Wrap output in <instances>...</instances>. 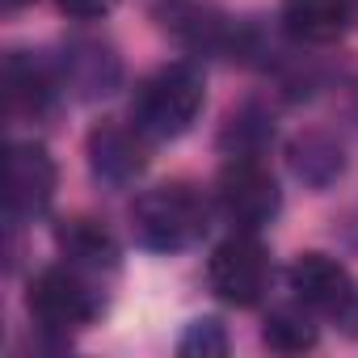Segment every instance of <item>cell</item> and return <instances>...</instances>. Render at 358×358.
<instances>
[{
	"mask_svg": "<svg viewBox=\"0 0 358 358\" xmlns=\"http://www.w3.org/2000/svg\"><path fill=\"white\" fill-rule=\"evenodd\" d=\"M203 101H207L203 72L194 64H169L139 85L135 106H131V122L148 139H177L182 131H190Z\"/></svg>",
	"mask_w": 358,
	"mask_h": 358,
	"instance_id": "1",
	"label": "cell"
},
{
	"mask_svg": "<svg viewBox=\"0 0 358 358\" xmlns=\"http://www.w3.org/2000/svg\"><path fill=\"white\" fill-rule=\"evenodd\" d=\"M131 228H135V241L143 249H156V253L190 249L207 232V203L194 186L169 182V186H156V190L135 199Z\"/></svg>",
	"mask_w": 358,
	"mask_h": 358,
	"instance_id": "2",
	"label": "cell"
},
{
	"mask_svg": "<svg viewBox=\"0 0 358 358\" xmlns=\"http://www.w3.org/2000/svg\"><path fill=\"white\" fill-rule=\"evenodd\" d=\"M26 308L47 333H72L97 316V291L76 266H51L30 282Z\"/></svg>",
	"mask_w": 358,
	"mask_h": 358,
	"instance_id": "3",
	"label": "cell"
},
{
	"mask_svg": "<svg viewBox=\"0 0 358 358\" xmlns=\"http://www.w3.org/2000/svg\"><path fill=\"white\" fill-rule=\"evenodd\" d=\"M207 282L224 303L253 308L270 287V257H266L262 241L249 232H236L224 245H215V253L207 262Z\"/></svg>",
	"mask_w": 358,
	"mask_h": 358,
	"instance_id": "4",
	"label": "cell"
},
{
	"mask_svg": "<svg viewBox=\"0 0 358 358\" xmlns=\"http://www.w3.org/2000/svg\"><path fill=\"white\" fill-rule=\"evenodd\" d=\"M220 207L245 232H253V228L274 220L278 186H274L270 169L257 156H232V164L220 173Z\"/></svg>",
	"mask_w": 358,
	"mask_h": 358,
	"instance_id": "5",
	"label": "cell"
},
{
	"mask_svg": "<svg viewBox=\"0 0 358 358\" xmlns=\"http://www.w3.org/2000/svg\"><path fill=\"white\" fill-rule=\"evenodd\" d=\"M291 291L312 312H341L354 299L350 270L329 253H303L291 266Z\"/></svg>",
	"mask_w": 358,
	"mask_h": 358,
	"instance_id": "6",
	"label": "cell"
},
{
	"mask_svg": "<svg viewBox=\"0 0 358 358\" xmlns=\"http://www.w3.org/2000/svg\"><path fill=\"white\" fill-rule=\"evenodd\" d=\"M55 194V160L38 143H17L9 152V211L34 215Z\"/></svg>",
	"mask_w": 358,
	"mask_h": 358,
	"instance_id": "7",
	"label": "cell"
},
{
	"mask_svg": "<svg viewBox=\"0 0 358 358\" xmlns=\"http://www.w3.org/2000/svg\"><path fill=\"white\" fill-rule=\"evenodd\" d=\"M143 131L131 122V127H118V122H101L93 135H89V164L101 182H131V177L143 169Z\"/></svg>",
	"mask_w": 358,
	"mask_h": 358,
	"instance_id": "8",
	"label": "cell"
},
{
	"mask_svg": "<svg viewBox=\"0 0 358 358\" xmlns=\"http://www.w3.org/2000/svg\"><path fill=\"white\" fill-rule=\"evenodd\" d=\"M354 22V0H287L282 26L299 43H337Z\"/></svg>",
	"mask_w": 358,
	"mask_h": 358,
	"instance_id": "9",
	"label": "cell"
},
{
	"mask_svg": "<svg viewBox=\"0 0 358 358\" xmlns=\"http://www.w3.org/2000/svg\"><path fill=\"white\" fill-rule=\"evenodd\" d=\"M55 241H59L64 257H68L76 270H114V262H118L114 236H110L101 224H93V220H68Z\"/></svg>",
	"mask_w": 358,
	"mask_h": 358,
	"instance_id": "10",
	"label": "cell"
},
{
	"mask_svg": "<svg viewBox=\"0 0 358 358\" xmlns=\"http://www.w3.org/2000/svg\"><path fill=\"white\" fill-rule=\"evenodd\" d=\"M5 101H9V114H43L51 101V76L34 59L13 55L5 64Z\"/></svg>",
	"mask_w": 358,
	"mask_h": 358,
	"instance_id": "11",
	"label": "cell"
},
{
	"mask_svg": "<svg viewBox=\"0 0 358 358\" xmlns=\"http://www.w3.org/2000/svg\"><path fill=\"white\" fill-rule=\"evenodd\" d=\"M262 337L278 354H299V350H312L316 345V324L303 312H295V308H278V312H270Z\"/></svg>",
	"mask_w": 358,
	"mask_h": 358,
	"instance_id": "12",
	"label": "cell"
},
{
	"mask_svg": "<svg viewBox=\"0 0 358 358\" xmlns=\"http://www.w3.org/2000/svg\"><path fill=\"white\" fill-rule=\"evenodd\" d=\"M228 350V337H224V324L220 320H194L186 329V337L177 341V354H190V358H220Z\"/></svg>",
	"mask_w": 358,
	"mask_h": 358,
	"instance_id": "13",
	"label": "cell"
},
{
	"mask_svg": "<svg viewBox=\"0 0 358 358\" xmlns=\"http://www.w3.org/2000/svg\"><path fill=\"white\" fill-rule=\"evenodd\" d=\"M59 9L76 22H97L114 9V0H59Z\"/></svg>",
	"mask_w": 358,
	"mask_h": 358,
	"instance_id": "14",
	"label": "cell"
},
{
	"mask_svg": "<svg viewBox=\"0 0 358 358\" xmlns=\"http://www.w3.org/2000/svg\"><path fill=\"white\" fill-rule=\"evenodd\" d=\"M17 5H22V0H5V9H17Z\"/></svg>",
	"mask_w": 358,
	"mask_h": 358,
	"instance_id": "15",
	"label": "cell"
}]
</instances>
